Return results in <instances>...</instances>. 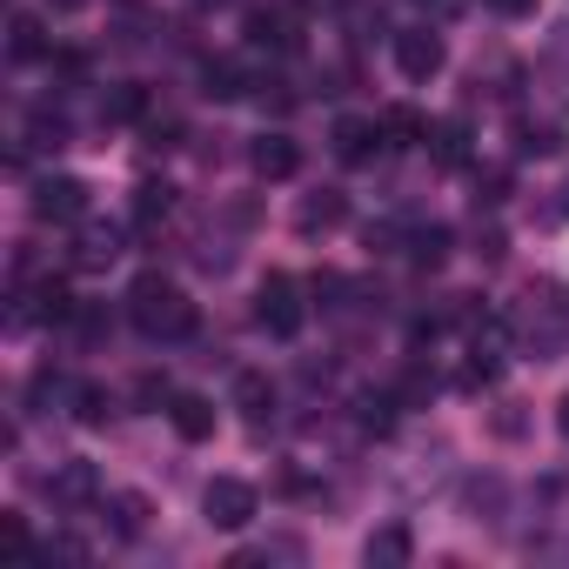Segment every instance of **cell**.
Instances as JSON below:
<instances>
[{"mask_svg": "<svg viewBox=\"0 0 569 569\" xmlns=\"http://www.w3.org/2000/svg\"><path fill=\"white\" fill-rule=\"evenodd\" d=\"M248 41H254V48H274V54H289V48H296L289 14H281V8H248Z\"/></svg>", "mask_w": 569, "mask_h": 569, "instance_id": "cell-16", "label": "cell"}, {"mask_svg": "<svg viewBox=\"0 0 569 569\" xmlns=\"http://www.w3.org/2000/svg\"><path fill=\"white\" fill-rule=\"evenodd\" d=\"M509 342H516V322H509V316H469V362H462V389L496 382V369H502Z\"/></svg>", "mask_w": 569, "mask_h": 569, "instance_id": "cell-4", "label": "cell"}, {"mask_svg": "<svg viewBox=\"0 0 569 569\" xmlns=\"http://www.w3.org/2000/svg\"><path fill=\"white\" fill-rule=\"evenodd\" d=\"M48 8H54V14H81V8H88V0H48Z\"/></svg>", "mask_w": 569, "mask_h": 569, "instance_id": "cell-36", "label": "cell"}, {"mask_svg": "<svg viewBox=\"0 0 569 569\" xmlns=\"http://www.w3.org/2000/svg\"><path fill=\"white\" fill-rule=\"evenodd\" d=\"M429 396H436V376H422V369H416V376L402 382V402H429Z\"/></svg>", "mask_w": 569, "mask_h": 569, "instance_id": "cell-33", "label": "cell"}, {"mask_svg": "<svg viewBox=\"0 0 569 569\" xmlns=\"http://www.w3.org/2000/svg\"><path fill=\"white\" fill-rule=\"evenodd\" d=\"M41 562H74V569H81V562H88V542L61 529V536H48V542H41Z\"/></svg>", "mask_w": 569, "mask_h": 569, "instance_id": "cell-28", "label": "cell"}, {"mask_svg": "<svg viewBox=\"0 0 569 569\" xmlns=\"http://www.w3.org/2000/svg\"><path fill=\"white\" fill-rule=\"evenodd\" d=\"M409 254H416L422 268H436V261L449 254V228H416V234H409Z\"/></svg>", "mask_w": 569, "mask_h": 569, "instance_id": "cell-26", "label": "cell"}, {"mask_svg": "<svg viewBox=\"0 0 569 569\" xmlns=\"http://www.w3.org/2000/svg\"><path fill=\"white\" fill-rule=\"evenodd\" d=\"M48 496H54L61 509H88V502H101L108 489H101V469H94V462H61V469L48 476Z\"/></svg>", "mask_w": 569, "mask_h": 569, "instance_id": "cell-9", "label": "cell"}, {"mask_svg": "<svg viewBox=\"0 0 569 569\" xmlns=\"http://www.w3.org/2000/svg\"><path fill=\"white\" fill-rule=\"evenodd\" d=\"M201 94H208V101H234V94H248V74H241V61H208V74H201Z\"/></svg>", "mask_w": 569, "mask_h": 569, "instance_id": "cell-20", "label": "cell"}, {"mask_svg": "<svg viewBox=\"0 0 569 569\" xmlns=\"http://www.w3.org/2000/svg\"><path fill=\"white\" fill-rule=\"evenodd\" d=\"M8 54H14V61H48V34H41L34 14H14V28H8Z\"/></svg>", "mask_w": 569, "mask_h": 569, "instance_id": "cell-19", "label": "cell"}, {"mask_svg": "<svg viewBox=\"0 0 569 569\" xmlns=\"http://www.w3.org/2000/svg\"><path fill=\"white\" fill-rule=\"evenodd\" d=\"M416 556V536H409V522H382L369 542H362V562L369 569H402Z\"/></svg>", "mask_w": 569, "mask_h": 569, "instance_id": "cell-11", "label": "cell"}, {"mask_svg": "<svg viewBox=\"0 0 569 569\" xmlns=\"http://www.w3.org/2000/svg\"><path fill=\"white\" fill-rule=\"evenodd\" d=\"M254 322H261L274 342H296V336H302L309 302H302V289H296V274H268V281H261V289H254Z\"/></svg>", "mask_w": 569, "mask_h": 569, "instance_id": "cell-3", "label": "cell"}, {"mask_svg": "<svg viewBox=\"0 0 569 569\" xmlns=\"http://www.w3.org/2000/svg\"><path fill=\"white\" fill-rule=\"evenodd\" d=\"M556 429H562V436H569V396H562V402H556Z\"/></svg>", "mask_w": 569, "mask_h": 569, "instance_id": "cell-38", "label": "cell"}, {"mask_svg": "<svg viewBox=\"0 0 569 569\" xmlns=\"http://www.w3.org/2000/svg\"><path fill=\"white\" fill-rule=\"evenodd\" d=\"M382 128H389V148H416V141H429V121H422L416 108H389Z\"/></svg>", "mask_w": 569, "mask_h": 569, "instance_id": "cell-23", "label": "cell"}, {"mask_svg": "<svg viewBox=\"0 0 569 569\" xmlns=\"http://www.w3.org/2000/svg\"><path fill=\"white\" fill-rule=\"evenodd\" d=\"M309 8H336V0H309Z\"/></svg>", "mask_w": 569, "mask_h": 569, "instance_id": "cell-39", "label": "cell"}, {"mask_svg": "<svg viewBox=\"0 0 569 569\" xmlns=\"http://www.w3.org/2000/svg\"><path fill=\"white\" fill-rule=\"evenodd\" d=\"M248 161H254V174H261V181H289V174L302 168V148H296L289 134H261Z\"/></svg>", "mask_w": 569, "mask_h": 569, "instance_id": "cell-12", "label": "cell"}, {"mask_svg": "<svg viewBox=\"0 0 569 569\" xmlns=\"http://www.w3.org/2000/svg\"><path fill=\"white\" fill-rule=\"evenodd\" d=\"M429 148H436L442 168H469V121H462V114L436 121V128H429Z\"/></svg>", "mask_w": 569, "mask_h": 569, "instance_id": "cell-17", "label": "cell"}, {"mask_svg": "<svg viewBox=\"0 0 569 569\" xmlns=\"http://www.w3.org/2000/svg\"><path fill=\"white\" fill-rule=\"evenodd\" d=\"M114 254H121V228L114 221H81L74 228V268L81 274H101Z\"/></svg>", "mask_w": 569, "mask_h": 569, "instance_id": "cell-10", "label": "cell"}, {"mask_svg": "<svg viewBox=\"0 0 569 569\" xmlns=\"http://www.w3.org/2000/svg\"><path fill=\"white\" fill-rule=\"evenodd\" d=\"M61 141H68V121L41 108V114H34V148H61Z\"/></svg>", "mask_w": 569, "mask_h": 569, "instance_id": "cell-30", "label": "cell"}, {"mask_svg": "<svg viewBox=\"0 0 569 569\" xmlns=\"http://www.w3.org/2000/svg\"><path fill=\"white\" fill-rule=\"evenodd\" d=\"M0 549H8V556H41V542L28 536L21 516H0Z\"/></svg>", "mask_w": 569, "mask_h": 569, "instance_id": "cell-29", "label": "cell"}, {"mask_svg": "<svg viewBox=\"0 0 569 569\" xmlns=\"http://www.w3.org/2000/svg\"><path fill=\"white\" fill-rule=\"evenodd\" d=\"M134 396H141V402H174V389H168L161 376H141V382H134Z\"/></svg>", "mask_w": 569, "mask_h": 569, "instance_id": "cell-34", "label": "cell"}, {"mask_svg": "<svg viewBox=\"0 0 569 569\" xmlns=\"http://www.w3.org/2000/svg\"><path fill=\"white\" fill-rule=\"evenodd\" d=\"M188 8H194V14H214V8H228V0H188Z\"/></svg>", "mask_w": 569, "mask_h": 569, "instance_id": "cell-37", "label": "cell"}, {"mask_svg": "<svg viewBox=\"0 0 569 569\" xmlns=\"http://www.w3.org/2000/svg\"><path fill=\"white\" fill-rule=\"evenodd\" d=\"M254 562H302V542H296V536H274V542H261V549H241V556H234V569H254Z\"/></svg>", "mask_w": 569, "mask_h": 569, "instance_id": "cell-25", "label": "cell"}, {"mask_svg": "<svg viewBox=\"0 0 569 569\" xmlns=\"http://www.w3.org/2000/svg\"><path fill=\"white\" fill-rule=\"evenodd\" d=\"M74 416H81L88 429H101V422L114 416V396H108L101 382H81V389H74Z\"/></svg>", "mask_w": 569, "mask_h": 569, "instance_id": "cell-24", "label": "cell"}, {"mask_svg": "<svg viewBox=\"0 0 569 569\" xmlns=\"http://www.w3.org/2000/svg\"><path fill=\"white\" fill-rule=\"evenodd\" d=\"M509 322H516L522 342H536V356H556L569 342V289L562 281H529Z\"/></svg>", "mask_w": 569, "mask_h": 569, "instance_id": "cell-2", "label": "cell"}, {"mask_svg": "<svg viewBox=\"0 0 569 569\" xmlns=\"http://www.w3.org/2000/svg\"><path fill=\"white\" fill-rule=\"evenodd\" d=\"M562 208H569V201H562Z\"/></svg>", "mask_w": 569, "mask_h": 569, "instance_id": "cell-40", "label": "cell"}, {"mask_svg": "<svg viewBox=\"0 0 569 569\" xmlns=\"http://www.w3.org/2000/svg\"><path fill=\"white\" fill-rule=\"evenodd\" d=\"M442 34H429V28H402L396 34V68H402V81H436L442 74Z\"/></svg>", "mask_w": 569, "mask_h": 569, "instance_id": "cell-8", "label": "cell"}, {"mask_svg": "<svg viewBox=\"0 0 569 569\" xmlns=\"http://www.w3.org/2000/svg\"><path fill=\"white\" fill-rule=\"evenodd\" d=\"M234 409H241L248 422H268V416H274V382H268L261 369H241V376H234Z\"/></svg>", "mask_w": 569, "mask_h": 569, "instance_id": "cell-15", "label": "cell"}, {"mask_svg": "<svg viewBox=\"0 0 569 569\" xmlns=\"http://www.w3.org/2000/svg\"><path fill=\"white\" fill-rule=\"evenodd\" d=\"M101 509H108V529H114L121 542H134V536L148 529V516H154L141 489H114V496H101Z\"/></svg>", "mask_w": 569, "mask_h": 569, "instance_id": "cell-13", "label": "cell"}, {"mask_svg": "<svg viewBox=\"0 0 569 569\" xmlns=\"http://www.w3.org/2000/svg\"><path fill=\"white\" fill-rule=\"evenodd\" d=\"M416 8H422L429 21H456V14H469V0H416Z\"/></svg>", "mask_w": 569, "mask_h": 569, "instance_id": "cell-32", "label": "cell"}, {"mask_svg": "<svg viewBox=\"0 0 569 569\" xmlns=\"http://www.w3.org/2000/svg\"><path fill=\"white\" fill-rule=\"evenodd\" d=\"M101 114H108V121H141V114H148V94H141L134 81H114V88L101 94Z\"/></svg>", "mask_w": 569, "mask_h": 569, "instance_id": "cell-22", "label": "cell"}, {"mask_svg": "<svg viewBox=\"0 0 569 569\" xmlns=\"http://www.w3.org/2000/svg\"><path fill=\"white\" fill-rule=\"evenodd\" d=\"M61 389H68V382H61L54 369H34V382H28V402H34V409H48V402H54Z\"/></svg>", "mask_w": 569, "mask_h": 569, "instance_id": "cell-31", "label": "cell"}, {"mask_svg": "<svg viewBox=\"0 0 569 569\" xmlns=\"http://www.w3.org/2000/svg\"><path fill=\"white\" fill-rule=\"evenodd\" d=\"M201 509H208L214 529H248V522L261 516V496H254V482H241V476H214L208 496H201Z\"/></svg>", "mask_w": 569, "mask_h": 569, "instance_id": "cell-6", "label": "cell"}, {"mask_svg": "<svg viewBox=\"0 0 569 569\" xmlns=\"http://www.w3.org/2000/svg\"><path fill=\"white\" fill-rule=\"evenodd\" d=\"M496 14H509V21H522V14H536V0H489Z\"/></svg>", "mask_w": 569, "mask_h": 569, "instance_id": "cell-35", "label": "cell"}, {"mask_svg": "<svg viewBox=\"0 0 569 569\" xmlns=\"http://www.w3.org/2000/svg\"><path fill=\"white\" fill-rule=\"evenodd\" d=\"M168 422H174L181 442H208V436H214V402H208V396H174V402H168Z\"/></svg>", "mask_w": 569, "mask_h": 569, "instance_id": "cell-14", "label": "cell"}, {"mask_svg": "<svg viewBox=\"0 0 569 569\" xmlns=\"http://www.w3.org/2000/svg\"><path fill=\"white\" fill-rule=\"evenodd\" d=\"M128 316L148 342H181L194 336V302L181 296V281L168 274H134V289H128Z\"/></svg>", "mask_w": 569, "mask_h": 569, "instance_id": "cell-1", "label": "cell"}, {"mask_svg": "<svg viewBox=\"0 0 569 569\" xmlns=\"http://www.w3.org/2000/svg\"><path fill=\"white\" fill-rule=\"evenodd\" d=\"M329 148H336L342 168H369V161L389 148V128H382L376 114H342V121L329 128Z\"/></svg>", "mask_w": 569, "mask_h": 569, "instance_id": "cell-5", "label": "cell"}, {"mask_svg": "<svg viewBox=\"0 0 569 569\" xmlns=\"http://www.w3.org/2000/svg\"><path fill=\"white\" fill-rule=\"evenodd\" d=\"M168 214H174V188H168V181H141V188H134V221L154 228V221H168Z\"/></svg>", "mask_w": 569, "mask_h": 569, "instance_id": "cell-21", "label": "cell"}, {"mask_svg": "<svg viewBox=\"0 0 569 569\" xmlns=\"http://www.w3.org/2000/svg\"><path fill=\"white\" fill-rule=\"evenodd\" d=\"M34 214H41V221H61V228H81V221H88V181L48 174V181L34 188Z\"/></svg>", "mask_w": 569, "mask_h": 569, "instance_id": "cell-7", "label": "cell"}, {"mask_svg": "<svg viewBox=\"0 0 569 569\" xmlns=\"http://www.w3.org/2000/svg\"><path fill=\"white\" fill-rule=\"evenodd\" d=\"M356 409H362V429L369 436H389L396 429V396H362Z\"/></svg>", "mask_w": 569, "mask_h": 569, "instance_id": "cell-27", "label": "cell"}, {"mask_svg": "<svg viewBox=\"0 0 569 569\" xmlns=\"http://www.w3.org/2000/svg\"><path fill=\"white\" fill-rule=\"evenodd\" d=\"M342 214H349V201H342L336 188H322V194H309V201L296 208V228H302V234H329Z\"/></svg>", "mask_w": 569, "mask_h": 569, "instance_id": "cell-18", "label": "cell"}]
</instances>
